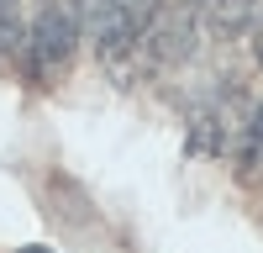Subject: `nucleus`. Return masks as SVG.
<instances>
[{
    "mask_svg": "<svg viewBox=\"0 0 263 253\" xmlns=\"http://www.w3.org/2000/svg\"><path fill=\"white\" fill-rule=\"evenodd\" d=\"M84 37V0H37L32 32L21 42V58H27V74L37 84L58 79L69 69V58Z\"/></svg>",
    "mask_w": 263,
    "mask_h": 253,
    "instance_id": "obj_1",
    "label": "nucleus"
},
{
    "mask_svg": "<svg viewBox=\"0 0 263 253\" xmlns=\"http://www.w3.org/2000/svg\"><path fill=\"white\" fill-rule=\"evenodd\" d=\"M163 0H84V32L95 37L100 58H126L142 42V32L153 27Z\"/></svg>",
    "mask_w": 263,
    "mask_h": 253,
    "instance_id": "obj_2",
    "label": "nucleus"
},
{
    "mask_svg": "<svg viewBox=\"0 0 263 253\" xmlns=\"http://www.w3.org/2000/svg\"><path fill=\"white\" fill-rule=\"evenodd\" d=\"M195 27H200V0H163L153 27L142 32V58L147 69H174L195 53Z\"/></svg>",
    "mask_w": 263,
    "mask_h": 253,
    "instance_id": "obj_3",
    "label": "nucleus"
},
{
    "mask_svg": "<svg viewBox=\"0 0 263 253\" xmlns=\"http://www.w3.org/2000/svg\"><path fill=\"white\" fill-rule=\"evenodd\" d=\"M253 111H242V95L237 90H221L200 100V111L190 116V153H237V142H242V127H248Z\"/></svg>",
    "mask_w": 263,
    "mask_h": 253,
    "instance_id": "obj_4",
    "label": "nucleus"
},
{
    "mask_svg": "<svg viewBox=\"0 0 263 253\" xmlns=\"http://www.w3.org/2000/svg\"><path fill=\"white\" fill-rule=\"evenodd\" d=\"M200 16L221 42H232L258 21V0H200Z\"/></svg>",
    "mask_w": 263,
    "mask_h": 253,
    "instance_id": "obj_5",
    "label": "nucleus"
},
{
    "mask_svg": "<svg viewBox=\"0 0 263 253\" xmlns=\"http://www.w3.org/2000/svg\"><path fill=\"white\" fill-rule=\"evenodd\" d=\"M237 174L242 179H263V105L248 116V127H242V142H237Z\"/></svg>",
    "mask_w": 263,
    "mask_h": 253,
    "instance_id": "obj_6",
    "label": "nucleus"
},
{
    "mask_svg": "<svg viewBox=\"0 0 263 253\" xmlns=\"http://www.w3.org/2000/svg\"><path fill=\"white\" fill-rule=\"evenodd\" d=\"M21 42H27V32H21V6L16 0H0V58L21 53Z\"/></svg>",
    "mask_w": 263,
    "mask_h": 253,
    "instance_id": "obj_7",
    "label": "nucleus"
},
{
    "mask_svg": "<svg viewBox=\"0 0 263 253\" xmlns=\"http://www.w3.org/2000/svg\"><path fill=\"white\" fill-rule=\"evenodd\" d=\"M253 58L263 63V6H258V21H253Z\"/></svg>",
    "mask_w": 263,
    "mask_h": 253,
    "instance_id": "obj_8",
    "label": "nucleus"
},
{
    "mask_svg": "<svg viewBox=\"0 0 263 253\" xmlns=\"http://www.w3.org/2000/svg\"><path fill=\"white\" fill-rule=\"evenodd\" d=\"M16 253H53V248H16Z\"/></svg>",
    "mask_w": 263,
    "mask_h": 253,
    "instance_id": "obj_9",
    "label": "nucleus"
}]
</instances>
